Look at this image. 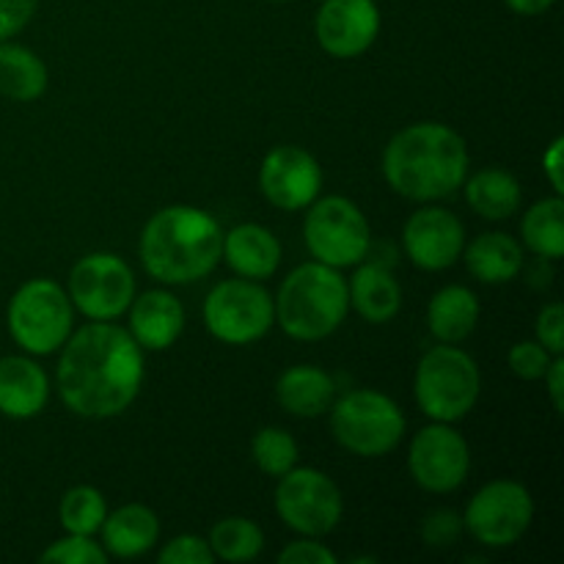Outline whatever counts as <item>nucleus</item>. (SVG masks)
<instances>
[{"instance_id": "1", "label": "nucleus", "mask_w": 564, "mask_h": 564, "mask_svg": "<svg viewBox=\"0 0 564 564\" xmlns=\"http://www.w3.org/2000/svg\"><path fill=\"white\" fill-rule=\"evenodd\" d=\"M143 350L130 330L110 323H88L72 330L61 347L58 394L83 419L121 416L143 386Z\"/></svg>"}, {"instance_id": "2", "label": "nucleus", "mask_w": 564, "mask_h": 564, "mask_svg": "<svg viewBox=\"0 0 564 564\" xmlns=\"http://www.w3.org/2000/svg\"><path fill=\"white\" fill-rule=\"evenodd\" d=\"M383 176L397 196L435 204L460 191L468 176V147L463 135L438 121H419L389 141Z\"/></svg>"}, {"instance_id": "3", "label": "nucleus", "mask_w": 564, "mask_h": 564, "mask_svg": "<svg viewBox=\"0 0 564 564\" xmlns=\"http://www.w3.org/2000/svg\"><path fill=\"white\" fill-rule=\"evenodd\" d=\"M224 229L202 207L171 204L147 220L138 242L141 264L154 281L169 286L202 281L218 268Z\"/></svg>"}, {"instance_id": "4", "label": "nucleus", "mask_w": 564, "mask_h": 564, "mask_svg": "<svg viewBox=\"0 0 564 564\" xmlns=\"http://www.w3.org/2000/svg\"><path fill=\"white\" fill-rule=\"evenodd\" d=\"M273 308L275 323L290 339L323 341L341 328L350 312L347 281L339 270L314 259L281 281Z\"/></svg>"}, {"instance_id": "5", "label": "nucleus", "mask_w": 564, "mask_h": 564, "mask_svg": "<svg viewBox=\"0 0 564 564\" xmlns=\"http://www.w3.org/2000/svg\"><path fill=\"white\" fill-rule=\"evenodd\" d=\"M413 391L422 413L433 422L455 424L474 411L482 394V375L477 361L457 345L427 350L413 375Z\"/></svg>"}, {"instance_id": "6", "label": "nucleus", "mask_w": 564, "mask_h": 564, "mask_svg": "<svg viewBox=\"0 0 564 564\" xmlns=\"http://www.w3.org/2000/svg\"><path fill=\"white\" fill-rule=\"evenodd\" d=\"M6 325L22 352L53 356L75 328V306L58 281L31 279L11 295Z\"/></svg>"}, {"instance_id": "7", "label": "nucleus", "mask_w": 564, "mask_h": 564, "mask_svg": "<svg viewBox=\"0 0 564 564\" xmlns=\"http://www.w3.org/2000/svg\"><path fill=\"white\" fill-rule=\"evenodd\" d=\"M405 413L389 394L375 389L347 391L330 405V433L336 444L356 457H383L405 438Z\"/></svg>"}, {"instance_id": "8", "label": "nucleus", "mask_w": 564, "mask_h": 564, "mask_svg": "<svg viewBox=\"0 0 564 564\" xmlns=\"http://www.w3.org/2000/svg\"><path fill=\"white\" fill-rule=\"evenodd\" d=\"M303 237L317 262L328 268H356L367 259L372 231L367 215L345 196H323L308 204Z\"/></svg>"}, {"instance_id": "9", "label": "nucleus", "mask_w": 564, "mask_h": 564, "mask_svg": "<svg viewBox=\"0 0 564 564\" xmlns=\"http://www.w3.org/2000/svg\"><path fill=\"white\" fill-rule=\"evenodd\" d=\"M202 317L204 328L224 345H253L275 325L273 295L259 281L226 279L209 290Z\"/></svg>"}, {"instance_id": "10", "label": "nucleus", "mask_w": 564, "mask_h": 564, "mask_svg": "<svg viewBox=\"0 0 564 564\" xmlns=\"http://www.w3.org/2000/svg\"><path fill=\"white\" fill-rule=\"evenodd\" d=\"M275 512L284 527L301 538H325L339 527L345 499H341L339 485L328 474L295 466L284 477H279Z\"/></svg>"}, {"instance_id": "11", "label": "nucleus", "mask_w": 564, "mask_h": 564, "mask_svg": "<svg viewBox=\"0 0 564 564\" xmlns=\"http://www.w3.org/2000/svg\"><path fill=\"white\" fill-rule=\"evenodd\" d=\"M534 521V499L516 479H496L477 490L466 507L463 527L485 549H510L521 543Z\"/></svg>"}, {"instance_id": "12", "label": "nucleus", "mask_w": 564, "mask_h": 564, "mask_svg": "<svg viewBox=\"0 0 564 564\" xmlns=\"http://www.w3.org/2000/svg\"><path fill=\"white\" fill-rule=\"evenodd\" d=\"M66 295L83 317L110 323L130 308L135 297V275L116 253H88L72 268Z\"/></svg>"}, {"instance_id": "13", "label": "nucleus", "mask_w": 564, "mask_h": 564, "mask_svg": "<svg viewBox=\"0 0 564 564\" xmlns=\"http://www.w3.org/2000/svg\"><path fill=\"white\" fill-rule=\"evenodd\" d=\"M408 468L413 482L427 494H452L471 471V449L452 424L433 422L413 435Z\"/></svg>"}, {"instance_id": "14", "label": "nucleus", "mask_w": 564, "mask_h": 564, "mask_svg": "<svg viewBox=\"0 0 564 564\" xmlns=\"http://www.w3.org/2000/svg\"><path fill=\"white\" fill-rule=\"evenodd\" d=\"M259 187L273 207L297 213L319 198L323 169L312 152L284 143L264 154L262 169H259Z\"/></svg>"}, {"instance_id": "15", "label": "nucleus", "mask_w": 564, "mask_h": 564, "mask_svg": "<svg viewBox=\"0 0 564 564\" xmlns=\"http://www.w3.org/2000/svg\"><path fill=\"white\" fill-rule=\"evenodd\" d=\"M402 246L411 262L427 273L449 270L466 248V229L455 213L424 204L402 226Z\"/></svg>"}, {"instance_id": "16", "label": "nucleus", "mask_w": 564, "mask_h": 564, "mask_svg": "<svg viewBox=\"0 0 564 564\" xmlns=\"http://www.w3.org/2000/svg\"><path fill=\"white\" fill-rule=\"evenodd\" d=\"M380 33V9L375 0H323L314 17V36L334 58H358Z\"/></svg>"}, {"instance_id": "17", "label": "nucleus", "mask_w": 564, "mask_h": 564, "mask_svg": "<svg viewBox=\"0 0 564 564\" xmlns=\"http://www.w3.org/2000/svg\"><path fill=\"white\" fill-rule=\"evenodd\" d=\"M130 334L143 352H160L176 345L185 330V306L169 290H149L132 297Z\"/></svg>"}, {"instance_id": "18", "label": "nucleus", "mask_w": 564, "mask_h": 564, "mask_svg": "<svg viewBox=\"0 0 564 564\" xmlns=\"http://www.w3.org/2000/svg\"><path fill=\"white\" fill-rule=\"evenodd\" d=\"M47 372L31 356L0 358V416L28 422L47 408Z\"/></svg>"}, {"instance_id": "19", "label": "nucleus", "mask_w": 564, "mask_h": 564, "mask_svg": "<svg viewBox=\"0 0 564 564\" xmlns=\"http://www.w3.org/2000/svg\"><path fill=\"white\" fill-rule=\"evenodd\" d=\"M220 259H224L240 279L264 281L279 270L281 242L268 226L240 224L231 231H224Z\"/></svg>"}, {"instance_id": "20", "label": "nucleus", "mask_w": 564, "mask_h": 564, "mask_svg": "<svg viewBox=\"0 0 564 564\" xmlns=\"http://www.w3.org/2000/svg\"><path fill=\"white\" fill-rule=\"evenodd\" d=\"M102 549L116 560H138L160 540V521L147 505H124L108 512L102 529Z\"/></svg>"}, {"instance_id": "21", "label": "nucleus", "mask_w": 564, "mask_h": 564, "mask_svg": "<svg viewBox=\"0 0 564 564\" xmlns=\"http://www.w3.org/2000/svg\"><path fill=\"white\" fill-rule=\"evenodd\" d=\"M275 400L290 416L317 419L330 411L336 400V383L325 369L301 364L290 367L275 383Z\"/></svg>"}, {"instance_id": "22", "label": "nucleus", "mask_w": 564, "mask_h": 564, "mask_svg": "<svg viewBox=\"0 0 564 564\" xmlns=\"http://www.w3.org/2000/svg\"><path fill=\"white\" fill-rule=\"evenodd\" d=\"M347 295H350V306L372 325L394 319L402 306L400 281L383 264H361L347 281Z\"/></svg>"}, {"instance_id": "23", "label": "nucleus", "mask_w": 564, "mask_h": 564, "mask_svg": "<svg viewBox=\"0 0 564 564\" xmlns=\"http://www.w3.org/2000/svg\"><path fill=\"white\" fill-rule=\"evenodd\" d=\"M468 273L482 284H510L523 268L521 242L505 231H485L463 248Z\"/></svg>"}, {"instance_id": "24", "label": "nucleus", "mask_w": 564, "mask_h": 564, "mask_svg": "<svg viewBox=\"0 0 564 564\" xmlns=\"http://www.w3.org/2000/svg\"><path fill=\"white\" fill-rule=\"evenodd\" d=\"M479 301L468 286L449 284L427 306V328L444 345H460L477 330Z\"/></svg>"}, {"instance_id": "25", "label": "nucleus", "mask_w": 564, "mask_h": 564, "mask_svg": "<svg viewBox=\"0 0 564 564\" xmlns=\"http://www.w3.org/2000/svg\"><path fill=\"white\" fill-rule=\"evenodd\" d=\"M468 207L485 220H507L521 209V182L505 169H482L474 176H466Z\"/></svg>"}, {"instance_id": "26", "label": "nucleus", "mask_w": 564, "mask_h": 564, "mask_svg": "<svg viewBox=\"0 0 564 564\" xmlns=\"http://www.w3.org/2000/svg\"><path fill=\"white\" fill-rule=\"evenodd\" d=\"M47 66L33 50L0 42V94L14 102H36L47 91Z\"/></svg>"}, {"instance_id": "27", "label": "nucleus", "mask_w": 564, "mask_h": 564, "mask_svg": "<svg viewBox=\"0 0 564 564\" xmlns=\"http://www.w3.org/2000/svg\"><path fill=\"white\" fill-rule=\"evenodd\" d=\"M523 246L534 253V257L545 259V262H560L564 257V202L562 196L543 198V202L532 204L529 213L523 215L521 224Z\"/></svg>"}, {"instance_id": "28", "label": "nucleus", "mask_w": 564, "mask_h": 564, "mask_svg": "<svg viewBox=\"0 0 564 564\" xmlns=\"http://www.w3.org/2000/svg\"><path fill=\"white\" fill-rule=\"evenodd\" d=\"M207 543L215 560L229 562V564H242V562L257 560V556L262 554L264 534L251 518L229 516V518H220V521L209 529Z\"/></svg>"}, {"instance_id": "29", "label": "nucleus", "mask_w": 564, "mask_h": 564, "mask_svg": "<svg viewBox=\"0 0 564 564\" xmlns=\"http://www.w3.org/2000/svg\"><path fill=\"white\" fill-rule=\"evenodd\" d=\"M108 518V505H105L102 490L91 485H75L64 494L58 505V521L66 534H86L94 538L102 529Z\"/></svg>"}, {"instance_id": "30", "label": "nucleus", "mask_w": 564, "mask_h": 564, "mask_svg": "<svg viewBox=\"0 0 564 564\" xmlns=\"http://www.w3.org/2000/svg\"><path fill=\"white\" fill-rule=\"evenodd\" d=\"M251 457L259 471L279 479L297 466L301 452H297V441L292 438V433L281 427H262L251 441Z\"/></svg>"}, {"instance_id": "31", "label": "nucleus", "mask_w": 564, "mask_h": 564, "mask_svg": "<svg viewBox=\"0 0 564 564\" xmlns=\"http://www.w3.org/2000/svg\"><path fill=\"white\" fill-rule=\"evenodd\" d=\"M108 551L102 543L86 534H66V538L50 543V549L42 554V562L47 564H108Z\"/></svg>"}, {"instance_id": "32", "label": "nucleus", "mask_w": 564, "mask_h": 564, "mask_svg": "<svg viewBox=\"0 0 564 564\" xmlns=\"http://www.w3.org/2000/svg\"><path fill=\"white\" fill-rule=\"evenodd\" d=\"M551 361H554V356H551L538 339L518 341V345L510 350V356H507V364H510L512 375L521 380H543L545 369H549Z\"/></svg>"}, {"instance_id": "33", "label": "nucleus", "mask_w": 564, "mask_h": 564, "mask_svg": "<svg viewBox=\"0 0 564 564\" xmlns=\"http://www.w3.org/2000/svg\"><path fill=\"white\" fill-rule=\"evenodd\" d=\"M213 560L209 543L198 534H180V538L169 540L158 554L160 564H213Z\"/></svg>"}, {"instance_id": "34", "label": "nucleus", "mask_w": 564, "mask_h": 564, "mask_svg": "<svg viewBox=\"0 0 564 564\" xmlns=\"http://www.w3.org/2000/svg\"><path fill=\"white\" fill-rule=\"evenodd\" d=\"M463 532H466V527L455 510H435L422 523L424 543L433 545V549H449L460 540Z\"/></svg>"}, {"instance_id": "35", "label": "nucleus", "mask_w": 564, "mask_h": 564, "mask_svg": "<svg viewBox=\"0 0 564 564\" xmlns=\"http://www.w3.org/2000/svg\"><path fill=\"white\" fill-rule=\"evenodd\" d=\"M534 334H538V341L551 352V356H562L564 352V306L562 303H549V306L538 314Z\"/></svg>"}, {"instance_id": "36", "label": "nucleus", "mask_w": 564, "mask_h": 564, "mask_svg": "<svg viewBox=\"0 0 564 564\" xmlns=\"http://www.w3.org/2000/svg\"><path fill=\"white\" fill-rule=\"evenodd\" d=\"M36 6L39 0H0V42H9L25 31L36 14Z\"/></svg>"}, {"instance_id": "37", "label": "nucleus", "mask_w": 564, "mask_h": 564, "mask_svg": "<svg viewBox=\"0 0 564 564\" xmlns=\"http://www.w3.org/2000/svg\"><path fill=\"white\" fill-rule=\"evenodd\" d=\"M281 564H336V554L319 543V538H301L279 554Z\"/></svg>"}, {"instance_id": "38", "label": "nucleus", "mask_w": 564, "mask_h": 564, "mask_svg": "<svg viewBox=\"0 0 564 564\" xmlns=\"http://www.w3.org/2000/svg\"><path fill=\"white\" fill-rule=\"evenodd\" d=\"M562 147H564V138H554L549 143V149L543 152V171L549 176V185L556 196L564 193V176H562Z\"/></svg>"}, {"instance_id": "39", "label": "nucleus", "mask_w": 564, "mask_h": 564, "mask_svg": "<svg viewBox=\"0 0 564 564\" xmlns=\"http://www.w3.org/2000/svg\"><path fill=\"white\" fill-rule=\"evenodd\" d=\"M543 380H545V386H549L554 411L562 413V408H564V358L562 356H554V361H551L549 369H545Z\"/></svg>"}, {"instance_id": "40", "label": "nucleus", "mask_w": 564, "mask_h": 564, "mask_svg": "<svg viewBox=\"0 0 564 564\" xmlns=\"http://www.w3.org/2000/svg\"><path fill=\"white\" fill-rule=\"evenodd\" d=\"M505 3L510 6L516 14L538 17V14H545V11H549L556 0H505Z\"/></svg>"}, {"instance_id": "41", "label": "nucleus", "mask_w": 564, "mask_h": 564, "mask_svg": "<svg viewBox=\"0 0 564 564\" xmlns=\"http://www.w3.org/2000/svg\"><path fill=\"white\" fill-rule=\"evenodd\" d=\"M270 3H284V0H270Z\"/></svg>"}]
</instances>
